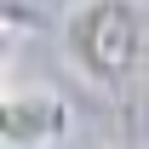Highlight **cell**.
I'll return each instance as SVG.
<instances>
[{"label": "cell", "instance_id": "obj_2", "mask_svg": "<svg viewBox=\"0 0 149 149\" xmlns=\"http://www.w3.org/2000/svg\"><path fill=\"white\" fill-rule=\"evenodd\" d=\"M74 132V109L52 86H12L0 97V143L6 149H52Z\"/></svg>", "mask_w": 149, "mask_h": 149}, {"label": "cell", "instance_id": "obj_1", "mask_svg": "<svg viewBox=\"0 0 149 149\" xmlns=\"http://www.w3.org/2000/svg\"><path fill=\"white\" fill-rule=\"evenodd\" d=\"M63 52L97 92H132L149 74V0H80L63 17Z\"/></svg>", "mask_w": 149, "mask_h": 149}]
</instances>
